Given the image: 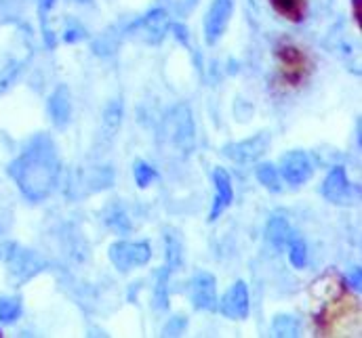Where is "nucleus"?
<instances>
[{"label":"nucleus","mask_w":362,"mask_h":338,"mask_svg":"<svg viewBox=\"0 0 362 338\" xmlns=\"http://www.w3.org/2000/svg\"><path fill=\"white\" fill-rule=\"evenodd\" d=\"M53 6H55V0H38V11H40L42 17H45Z\"/></svg>","instance_id":"30"},{"label":"nucleus","mask_w":362,"mask_h":338,"mask_svg":"<svg viewBox=\"0 0 362 338\" xmlns=\"http://www.w3.org/2000/svg\"><path fill=\"white\" fill-rule=\"evenodd\" d=\"M354 15H356V21L361 23V0H354Z\"/></svg>","instance_id":"33"},{"label":"nucleus","mask_w":362,"mask_h":338,"mask_svg":"<svg viewBox=\"0 0 362 338\" xmlns=\"http://www.w3.org/2000/svg\"><path fill=\"white\" fill-rule=\"evenodd\" d=\"M0 337H2V332H0Z\"/></svg>","instance_id":"35"},{"label":"nucleus","mask_w":362,"mask_h":338,"mask_svg":"<svg viewBox=\"0 0 362 338\" xmlns=\"http://www.w3.org/2000/svg\"><path fill=\"white\" fill-rule=\"evenodd\" d=\"M0 258L6 262L8 267V273L11 277L17 282V284H25L28 279L36 277L40 271H45L47 262L34 253V251H28V248H21L19 244H4L0 248Z\"/></svg>","instance_id":"2"},{"label":"nucleus","mask_w":362,"mask_h":338,"mask_svg":"<svg viewBox=\"0 0 362 338\" xmlns=\"http://www.w3.org/2000/svg\"><path fill=\"white\" fill-rule=\"evenodd\" d=\"M110 262L120 271V273H129L137 267H144L150 262L152 258V246L146 240L139 242H114L107 251Z\"/></svg>","instance_id":"4"},{"label":"nucleus","mask_w":362,"mask_h":338,"mask_svg":"<svg viewBox=\"0 0 362 338\" xmlns=\"http://www.w3.org/2000/svg\"><path fill=\"white\" fill-rule=\"evenodd\" d=\"M8 221H11V217H8V212L0 208V236H2L4 231H6V227H8Z\"/></svg>","instance_id":"31"},{"label":"nucleus","mask_w":362,"mask_h":338,"mask_svg":"<svg viewBox=\"0 0 362 338\" xmlns=\"http://www.w3.org/2000/svg\"><path fill=\"white\" fill-rule=\"evenodd\" d=\"M268 145H270V133H257L251 139L228 143L223 147V154L238 164H251V162H257L266 154Z\"/></svg>","instance_id":"10"},{"label":"nucleus","mask_w":362,"mask_h":338,"mask_svg":"<svg viewBox=\"0 0 362 338\" xmlns=\"http://www.w3.org/2000/svg\"><path fill=\"white\" fill-rule=\"evenodd\" d=\"M8 174L28 200H47L55 191L62 174V162L53 141L47 135L36 137L23 154L11 162Z\"/></svg>","instance_id":"1"},{"label":"nucleus","mask_w":362,"mask_h":338,"mask_svg":"<svg viewBox=\"0 0 362 338\" xmlns=\"http://www.w3.org/2000/svg\"><path fill=\"white\" fill-rule=\"evenodd\" d=\"M103 221L110 229L127 236L131 229H133V223H131V217L127 212V208L122 204H110L105 210H103Z\"/></svg>","instance_id":"16"},{"label":"nucleus","mask_w":362,"mask_h":338,"mask_svg":"<svg viewBox=\"0 0 362 338\" xmlns=\"http://www.w3.org/2000/svg\"><path fill=\"white\" fill-rule=\"evenodd\" d=\"M169 277H171L169 267L158 269L156 286H154V307L158 311H167L169 309Z\"/></svg>","instance_id":"17"},{"label":"nucleus","mask_w":362,"mask_h":338,"mask_svg":"<svg viewBox=\"0 0 362 338\" xmlns=\"http://www.w3.org/2000/svg\"><path fill=\"white\" fill-rule=\"evenodd\" d=\"M255 174H257V181H259L266 189H270L272 193H278V191L282 189V176H280L278 169H276L274 164H270V162L259 164L257 170H255Z\"/></svg>","instance_id":"20"},{"label":"nucleus","mask_w":362,"mask_h":338,"mask_svg":"<svg viewBox=\"0 0 362 338\" xmlns=\"http://www.w3.org/2000/svg\"><path fill=\"white\" fill-rule=\"evenodd\" d=\"M21 68H23V66H21L19 61H11L8 66H4V68L0 70V95L6 92V90L13 86V83L19 78Z\"/></svg>","instance_id":"26"},{"label":"nucleus","mask_w":362,"mask_h":338,"mask_svg":"<svg viewBox=\"0 0 362 338\" xmlns=\"http://www.w3.org/2000/svg\"><path fill=\"white\" fill-rule=\"evenodd\" d=\"M187 296L196 311H215L217 309V279L209 271H198L187 284Z\"/></svg>","instance_id":"6"},{"label":"nucleus","mask_w":362,"mask_h":338,"mask_svg":"<svg viewBox=\"0 0 362 338\" xmlns=\"http://www.w3.org/2000/svg\"><path fill=\"white\" fill-rule=\"evenodd\" d=\"M169 28H171V23H169L167 11L165 8H154L148 15H144L141 19H137L129 28V32L135 38H139L141 42H146V44H160L165 40Z\"/></svg>","instance_id":"5"},{"label":"nucleus","mask_w":362,"mask_h":338,"mask_svg":"<svg viewBox=\"0 0 362 338\" xmlns=\"http://www.w3.org/2000/svg\"><path fill=\"white\" fill-rule=\"evenodd\" d=\"M83 38H87V32H85L83 25H72V28L66 30V34H64V40H66V42H76V40H83Z\"/></svg>","instance_id":"28"},{"label":"nucleus","mask_w":362,"mask_h":338,"mask_svg":"<svg viewBox=\"0 0 362 338\" xmlns=\"http://www.w3.org/2000/svg\"><path fill=\"white\" fill-rule=\"evenodd\" d=\"M270 4L291 21L303 19V0H270Z\"/></svg>","instance_id":"24"},{"label":"nucleus","mask_w":362,"mask_h":338,"mask_svg":"<svg viewBox=\"0 0 362 338\" xmlns=\"http://www.w3.org/2000/svg\"><path fill=\"white\" fill-rule=\"evenodd\" d=\"M76 2H89V0H76Z\"/></svg>","instance_id":"34"},{"label":"nucleus","mask_w":362,"mask_h":338,"mask_svg":"<svg viewBox=\"0 0 362 338\" xmlns=\"http://www.w3.org/2000/svg\"><path fill=\"white\" fill-rule=\"evenodd\" d=\"M322 198L329 200L335 206H350L356 200L354 183L348 179V172L344 167H333L322 183Z\"/></svg>","instance_id":"7"},{"label":"nucleus","mask_w":362,"mask_h":338,"mask_svg":"<svg viewBox=\"0 0 362 338\" xmlns=\"http://www.w3.org/2000/svg\"><path fill=\"white\" fill-rule=\"evenodd\" d=\"M295 236L291 223L284 219V217H272L268 221V227H266V240L270 242L276 251H282L286 248V244L291 242V238Z\"/></svg>","instance_id":"14"},{"label":"nucleus","mask_w":362,"mask_h":338,"mask_svg":"<svg viewBox=\"0 0 362 338\" xmlns=\"http://www.w3.org/2000/svg\"><path fill=\"white\" fill-rule=\"evenodd\" d=\"M280 176L291 185H305L314 174V162L308 152L291 150L280 156Z\"/></svg>","instance_id":"9"},{"label":"nucleus","mask_w":362,"mask_h":338,"mask_svg":"<svg viewBox=\"0 0 362 338\" xmlns=\"http://www.w3.org/2000/svg\"><path fill=\"white\" fill-rule=\"evenodd\" d=\"M165 254H167V267L171 273L183 265V246L175 234H165Z\"/></svg>","instance_id":"19"},{"label":"nucleus","mask_w":362,"mask_h":338,"mask_svg":"<svg viewBox=\"0 0 362 338\" xmlns=\"http://www.w3.org/2000/svg\"><path fill=\"white\" fill-rule=\"evenodd\" d=\"M299 320L293 315H276L272 322V334L274 337H299Z\"/></svg>","instance_id":"21"},{"label":"nucleus","mask_w":362,"mask_h":338,"mask_svg":"<svg viewBox=\"0 0 362 338\" xmlns=\"http://www.w3.org/2000/svg\"><path fill=\"white\" fill-rule=\"evenodd\" d=\"M21 298L19 296H0V324H13L21 315Z\"/></svg>","instance_id":"22"},{"label":"nucleus","mask_w":362,"mask_h":338,"mask_svg":"<svg viewBox=\"0 0 362 338\" xmlns=\"http://www.w3.org/2000/svg\"><path fill=\"white\" fill-rule=\"evenodd\" d=\"M122 116H124V107L120 99H114L107 103L105 111H103V128L107 135H116L120 124H122Z\"/></svg>","instance_id":"18"},{"label":"nucleus","mask_w":362,"mask_h":338,"mask_svg":"<svg viewBox=\"0 0 362 338\" xmlns=\"http://www.w3.org/2000/svg\"><path fill=\"white\" fill-rule=\"evenodd\" d=\"M173 30H175V36L183 40V42H187V30H185V25H173Z\"/></svg>","instance_id":"32"},{"label":"nucleus","mask_w":362,"mask_h":338,"mask_svg":"<svg viewBox=\"0 0 362 338\" xmlns=\"http://www.w3.org/2000/svg\"><path fill=\"white\" fill-rule=\"evenodd\" d=\"M236 0H213L204 15V40L209 47L221 40L228 30V23L234 15Z\"/></svg>","instance_id":"8"},{"label":"nucleus","mask_w":362,"mask_h":338,"mask_svg":"<svg viewBox=\"0 0 362 338\" xmlns=\"http://www.w3.org/2000/svg\"><path fill=\"white\" fill-rule=\"evenodd\" d=\"M217 309L230 318V320H247L249 311H251V296H249V288L243 279H238L232 288L226 290V294L221 296V301L217 303Z\"/></svg>","instance_id":"11"},{"label":"nucleus","mask_w":362,"mask_h":338,"mask_svg":"<svg viewBox=\"0 0 362 338\" xmlns=\"http://www.w3.org/2000/svg\"><path fill=\"white\" fill-rule=\"evenodd\" d=\"M165 133L169 143L183 154H189L194 150L196 143V133H194V120H192V111L187 109V105H175L167 118H165Z\"/></svg>","instance_id":"3"},{"label":"nucleus","mask_w":362,"mask_h":338,"mask_svg":"<svg viewBox=\"0 0 362 338\" xmlns=\"http://www.w3.org/2000/svg\"><path fill=\"white\" fill-rule=\"evenodd\" d=\"M276 55H278V59L291 70L284 78H286L291 85H297V83L301 80L299 68L303 66V55H301V51L295 49V47H291V44H280L278 51H276Z\"/></svg>","instance_id":"15"},{"label":"nucleus","mask_w":362,"mask_h":338,"mask_svg":"<svg viewBox=\"0 0 362 338\" xmlns=\"http://www.w3.org/2000/svg\"><path fill=\"white\" fill-rule=\"evenodd\" d=\"M348 282L352 284L354 290H361V267H354V269L348 273Z\"/></svg>","instance_id":"29"},{"label":"nucleus","mask_w":362,"mask_h":338,"mask_svg":"<svg viewBox=\"0 0 362 338\" xmlns=\"http://www.w3.org/2000/svg\"><path fill=\"white\" fill-rule=\"evenodd\" d=\"M156 170L152 164H148L146 160H135V164H133V179H135V183H137V187L139 189H148L154 181H156Z\"/></svg>","instance_id":"25"},{"label":"nucleus","mask_w":362,"mask_h":338,"mask_svg":"<svg viewBox=\"0 0 362 338\" xmlns=\"http://www.w3.org/2000/svg\"><path fill=\"white\" fill-rule=\"evenodd\" d=\"M47 109H49V116H51V122L57 126V128H66L72 120V95H70V88L66 85H59L51 97L47 99Z\"/></svg>","instance_id":"13"},{"label":"nucleus","mask_w":362,"mask_h":338,"mask_svg":"<svg viewBox=\"0 0 362 338\" xmlns=\"http://www.w3.org/2000/svg\"><path fill=\"white\" fill-rule=\"evenodd\" d=\"M185 328H187V320H185L183 315H173V318L165 324L163 332H165L167 337H180Z\"/></svg>","instance_id":"27"},{"label":"nucleus","mask_w":362,"mask_h":338,"mask_svg":"<svg viewBox=\"0 0 362 338\" xmlns=\"http://www.w3.org/2000/svg\"><path fill=\"white\" fill-rule=\"evenodd\" d=\"M213 183H215V200L213 206L209 210V221H217L221 217V212L232 204L234 200V187H232V176L228 174V170L217 167L213 170Z\"/></svg>","instance_id":"12"},{"label":"nucleus","mask_w":362,"mask_h":338,"mask_svg":"<svg viewBox=\"0 0 362 338\" xmlns=\"http://www.w3.org/2000/svg\"><path fill=\"white\" fill-rule=\"evenodd\" d=\"M288 248V260L295 269H305L308 265V246L303 242V238H299L297 234L291 238V242L286 244Z\"/></svg>","instance_id":"23"}]
</instances>
